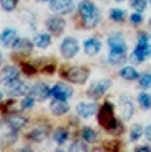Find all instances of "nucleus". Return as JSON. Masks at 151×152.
Segmentation results:
<instances>
[{
    "mask_svg": "<svg viewBox=\"0 0 151 152\" xmlns=\"http://www.w3.org/2000/svg\"><path fill=\"white\" fill-rule=\"evenodd\" d=\"M47 28H48L50 33L60 35L61 31L65 30V20L60 18V17H50V18L47 20Z\"/></svg>",
    "mask_w": 151,
    "mask_h": 152,
    "instance_id": "nucleus-14",
    "label": "nucleus"
},
{
    "mask_svg": "<svg viewBox=\"0 0 151 152\" xmlns=\"http://www.w3.org/2000/svg\"><path fill=\"white\" fill-rule=\"evenodd\" d=\"M143 132H144V131H143V127H141L140 124L133 126L131 131H130V139H131V141H138V139L143 136Z\"/></svg>",
    "mask_w": 151,
    "mask_h": 152,
    "instance_id": "nucleus-28",
    "label": "nucleus"
},
{
    "mask_svg": "<svg viewBox=\"0 0 151 152\" xmlns=\"http://www.w3.org/2000/svg\"><path fill=\"white\" fill-rule=\"evenodd\" d=\"M144 136H146V139H148V141L151 142V124L148 126L146 129H144Z\"/></svg>",
    "mask_w": 151,
    "mask_h": 152,
    "instance_id": "nucleus-37",
    "label": "nucleus"
},
{
    "mask_svg": "<svg viewBox=\"0 0 151 152\" xmlns=\"http://www.w3.org/2000/svg\"><path fill=\"white\" fill-rule=\"evenodd\" d=\"M116 2H121V0H116Z\"/></svg>",
    "mask_w": 151,
    "mask_h": 152,
    "instance_id": "nucleus-43",
    "label": "nucleus"
},
{
    "mask_svg": "<svg viewBox=\"0 0 151 152\" xmlns=\"http://www.w3.org/2000/svg\"><path fill=\"white\" fill-rule=\"evenodd\" d=\"M138 43H148V35L146 33L138 35Z\"/></svg>",
    "mask_w": 151,
    "mask_h": 152,
    "instance_id": "nucleus-36",
    "label": "nucleus"
},
{
    "mask_svg": "<svg viewBox=\"0 0 151 152\" xmlns=\"http://www.w3.org/2000/svg\"><path fill=\"white\" fill-rule=\"evenodd\" d=\"M13 50L19 51V53H30L32 50H33V43L28 38H19L17 43L13 45Z\"/></svg>",
    "mask_w": 151,
    "mask_h": 152,
    "instance_id": "nucleus-20",
    "label": "nucleus"
},
{
    "mask_svg": "<svg viewBox=\"0 0 151 152\" xmlns=\"http://www.w3.org/2000/svg\"><path fill=\"white\" fill-rule=\"evenodd\" d=\"M110 86H111V80H108V78H101V80L95 81V83L90 86L88 94H90L91 98H100L101 94H105V91L108 89Z\"/></svg>",
    "mask_w": 151,
    "mask_h": 152,
    "instance_id": "nucleus-7",
    "label": "nucleus"
},
{
    "mask_svg": "<svg viewBox=\"0 0 151 152\" xmlns=\"http://www.w3.org/2000/svg\"><path fill=\"white\" fill-rule=\"evenodd\" d=\"M70 152H87V145L81 141H75L70 145Z\"/></svg>",
    "mask_w": 151,
    "mask_h": 152,
    "instance_id": "nucleus-32",
    "label": "nucleus"
},
{
    "mask_svg": "<svg viewBox=\"0 0 151 152\" xmlns=\"http://www.w3.org/2000/svg\"><path fill=\"white\" fill-rule=\"evenodd\" d=\"M28 94L37 101H45L48 96H52V88H48L45 83H35L33 86H30Z\"/></svg>",
    "mask_w": 151,
    "mask_h": 152,
    "instance_id": "nucleus-5",
    "label": "nucleus"
},
{
    "mask_svg": "<svg viewBox=\"0 0 151 152\" xmlns=\"http://www.w3.org/2000/svg\"><path fill=\"white\" fill-rule=\"evenodd\" d=\"M68 139V131L65 127H57V129L53 131V141L57 142V144H65Z\"/></svg>",
    "mask_w": 151,
    "mask_h": 152,
    "instance_id": "nucleus-25",
    "label": "nucleus"
},
{
    "mask_svg": "<svg viewBox=\"0 0 151 152\" xmlns=\"http://www.w3.org/2000/svg\"><path fill=\"white\" fill-rule=\"evenodd\" d=\"M110 18L115 20V22H121V20L125 18V12L120 10V8H111L110 10Z\"/></svg>",
    "mask_w": 151,
    "mask_h": 152,
    "instance_id": "nucleus-29",
    "label": "nucleus"
},
{
    "mask_svg": "<svg viewBox=\"0 0 151 152\" xmlns=\"http://www.w3.org/2000/svg\"><path fill=\"white\" fill-rule=\"evenodd\" d=\"M150 28H151V20H150Z\"/></svg>",
    "mask_w": 151,
    "mask_h": 152,
    "instance_id": "nucleus-42",
    "label": "nucleus"
},
{
    "mask_svg": "<svg viewBox=\"0 0 151 152\" xmlns=\"http://www.w3.org/2000/svg\"><path fill=\"white\" fill-rule=\"evenodd\" d=\"M5 84H7V93L10 96H23V94H28V91H30V88L27 86L23 81H20L19 78Z\"/></svg>",
    "mask_w": 151,
    "mask_h": 152,
    "instance_id": "nucleus-8",
    "label": "nucleus"
},
{
    "mask_svg": "<svg viewBox=\"0 0 151 152\" xmlns=\"http://www.w3.org/2000/svg\"><path fill=\"white\" fill-rule=\"evenodd\" d=\"M138 80H140V86L141 88L151 86V73H144V75H141Z\"/></svg>",
    "mask_w": 151,
    "mask_h": 152,
    "instance_id": "nucleus-33",
    "label": "nucleus"
},
{
    "mask_svg": "<svg viewBox=\"0 0 151 152\" xmlns=\"http://www.w3.org/2000/svg\"><path fill=\"white\" fill-rule=\"evenodd\" d=\"M81 139H83L85 142H93L95 139H96V132H95L91 127H83V129H81Z\"/></svg>",
    "mask_w": 151,
    "mask_h": 152,
    "instance_id": "nucleus-26",
    "label": "nucleus"
},
{
    "mask_svg": "<svg viewBox=\"0 0 151 152\" xmlns=\"http://www.w3.org/2000/svg\"><path fill=\"white\" fill-rule=\"evenodd\" d=\"M17 7V0H2V8L5 12H12Z\"/></svg>",
    "mask_w": 151,
    "mask_h": 152,
    "instance_id": "nucleus-34",
    "label": "nucleus"
},
{
    "mask_svg": "<svg viewBox=\"0 0 151 152\" xmlns=\"http://www.w3.org/2000/svg\"><path fill=\"white\" fill-rule=\"evenodd\" d=\"M25 124H27V118H23L20 114H8L7 116V126L12 131H20Z\"/></svg>",
    "mask_w": 151,
    "mask_h": 152,
    "instance_id": "nucleus-15",
    "label": "nucleus"
},
{
    "mask_svg": "<svg viewBox=\"0 0 151 152\" xmlns=\"http://www.w3.org/2000/svg\"><path fill=\"white\" fill-rule=\"evenodd\" d=\"M150 56H151V45H148V43H138L135 51H133V60L136 63H141V61H144Z\"/></svg>",
    "mask_w": 151,
    "mask_h": 152,
    "instance_id": "nucleus-11",
    "label": "nucleus"
},
{
    "mask_svg": "<svg viewBox=\"0 0 151 152\" xmlns=\"http://www.w3.org/2000/svg\"><path fill=\"white\" fill-rule=\"evenodd\" d=\"M17 40H19V35H17L15 30H5L4 33H2V45L7 46V48H13V45L17 43Z\"/></svg>",
    "mask_w": 151,
    "mask_h": 152,
    "instance_id": "nucleus-18",
    "label": "nucleus"
},
{
    "mask_svg": "<svg viewBox=\"0 0 151 152\" xmlns=\"http://www.w3.org/2000/svg\"><path fill=\"white\" fill-rule=\"evenodd\" d=\"M130 20H131V23H133V25H140V23L143 22V17H141V13H140V12H136V13H133V15L130 17Z\"/></svg>",
    "mask_w": 151,
    "mask_h": 152,
    "instance_id": "nucleus-35",
    "label": "nucleus"
},
{
    "mask_svg": "<svg viewBox=\"0 0 151 152\" xmlns=\"http://www.w3.org/2000/svg\"><path fill=\"white\" fill-rule=\"evenodd\" d=\"M55 152H63V151H61V149H57V151H55Z\"/></svg>",
    "mask_w": 151,
    "mask_h": 152,
    "instance_id": "nucleus-41",
    "label": "nucleus"
},
{
    "mask_svg": "<svg viewBox=\"0 0 151 152\" xmlns=\"http://www.w3.org/2000/svg\"><path fill=\"white\" fill-rule=\"evenodd\" d=\"M98 122L105 127L108 132H120L121 131V126L120 122L116 121L115 118V111H113V106L110 103H105L101 107H100V114H98Z\"/></svg>",
    "mask_w": 151,
    "mask_h": 152,
    "instance_id": "nucleus-2",
    "label": "nucleus"
},
{
    "mask_svg": "<svg viewBox=\"0 0 151 152\" xmlns=\"http://www.w3.org/2000/svg\"><path fill=\"white\" fill-rule=\"evenodd\" d=\"M50 109H52V113L55 116H61V114L68 113L70 106H68L67 99H53L52 104H50Z\"/></svg>",
    "mask_w": 151,
    "mask_h": 152,
    "instance_id": "nucleus-17",
    "label": "nucleus"
},
{
    "mask_svg": "<svg viewBox=\"0 0 151 152\" xmlns=\"http://www.w3.org/2000/svg\"><path fill=\"white\" fill-rule=\"evenodd\" d=\"M37 2H50V0H37Z\"/></svg>",
    "mask_w": 151,
    "mask_h": 152,
    "instance_id": "nucleus-40",
    "label": "nucleus"
},
{
    "mask_svg": "<svg viewBox=\"0 0 151 152\" xmlns=\"http://www.w3.org/2000/svg\"><path fill=\"white\" fill-rule=\"evenodd\" d=\"M83 48H85V53L87 55H96L101 50V43L96 38H88L87 42L83 43Z\"/></svg>",
    "mask_w": 151,
    "mask_h": 152,
    "instance_id": "nucleus-19",
    "label": "nucleus"
},
{
    "mask_svg": "<svg viewBox=\"0 0 151 152\" xmlns=\"http://www.w3.org/2000/svg\"><path fill=\"white\" fill-rule=\"evenodd\" d=\"M95 113H96V104L95 103H80L76 106V114L83 119L91 118Z\"/></svg>",
    "mask_w": 151,
    "mask_h": 152,
    "instance_id": "nucleus-16",
    "label": "nucleus"
},
{
    "mask_svg": "<svg viewBox=\"0 0 151 152\" xmlns=\"http://www.w3.org/2000/svg\"><path fill=\"white\" fill-rule=\"evenodd\" d=\"M135 152H151V149H150V147H146V145H143V147H140V149H136Z\"/></svg>",
    "mask_w": 151,
    "mask_h": 152,
    "instance_id": "nucleus-38",
    "label": "nucleus"
},
{
    "mask_svg": "<svg viewBox=\"0 0 151 152\" xmlns=\"http://www.w3.org/2000/svg\"><path fill=\"white\" fill-rule=\"evenodd\" d=\"M63 76L68 81H72L75 84H83L88 80V69L81 68V66H72L63 71Z\"/></svg>",
    "mask_w": 151,
    "mask_h": 152,
    "instance_id": "nucleus-3",
    "label": "nucleus"
},
{
    "mask_svg": "<svg viewBox=\"0 0 151 152\" xmlns=\"http://www.w3.org/2000/svg\"><path fill=\"white\" fill-rule=\"evenodd\" d=\"M73 8H75V4L73 0H50V10L55 12V13H72Z\"/></svg>",
    "mask_w": 151,
    "mask_h": 152,
    "instance_id": "nucleus-6",
    "label": "nucleus"
},
{
    "mask_svg": "<svg viewBox=\"0 0 151 152\" xmlns=\"http://www.w3.org/2000/svg\"><path fill=\"white\" fill-rule=\"evenodd\" d=\"M138 103H140V106L143 107V109H150V106H151L150 94H146V93H140V94H138Z\"/></svg>",
    "mask_w": 151,
    "mask_h": 152,
    "instance_id": "nucleus-27",
    "label": "nucleus"
},
{
    "mask_svg": "<svg viewBox=\"0 0 151 152\" xmlns=\"http://www.w3.org/2000/svg\"><path fill=\"white\" fill-rule=\"evenodd\" d=\"M33 43H35V46L45 50V48H48L50 43H52V37H50L48 33H40V35H37V37H35Z\"/></svg>",
    "mask_w": 151,
    "mask_h": 152,
    "instance_id": "nucleus-23",
    "label": "nucleus"
},
{
    "mask_svg": "<svg viewBox=\"0 0 151 152\" xmlns=\"http://www.w3.org/2000/svg\"><path fill=\"white\" fill-rule=\"evenodd\" d=\"M19 78V68L15 66H7V68L2 69V81L4 83H10V81L17 80Z\"/></svg>",
    "mask_w": 151,
    "mask_h": 152,
    "instance_id": "nucleus-21",
    "label": "nucleus"
},
{
    "mask_svg": "<svg viewBox=\"0 0 151 152\" xmlns=\"http://www.w3.org/2000/svg\"><path fill=\"white\" fill-rule=\"evenodd\" d=\"M19 152H32V151H30V149H27V147H23V149H20Z\"/></svg>",
    "mask_w": 151,
    "mask_h": 152,
    "instance_id": "nucleus-39",
    "label": "nucleus"
},
{
    "mask_svg": "<svg viewBox=\"0 0 151 152\" xmlns=\"http://www.w3.org/2000/svg\"><path fill=\"white\" fill-rule=\"evenodd\" d=\"M35 101H37V99L28 94L27 98H23V101L20 103V107H22V109H32V107L35 106Z\"/></svg>",
    "mask_w": 151,
    "mask_h": 152,
    "instance_id": "nucleus-30",
    "label": "nucleus"
},
{
    "mask_svg": "<svg viewBox=\"0 0 151 152\" xmlns=\"http://www.w3.org/2000/svg\"><path fill=\"white\" fill-rule=\"evenodd\" d=\"M126 53H118V51H110V56L108 61L111 66H116V65H125L126 63Z\"/></svg>",
    "mask_w": 151,
    "mask_h": 152,
    "instance_id": "nucleus-22",
    "label": "nucleus"
},
{
    "mask_svg": "<svg viewBox=\"0 0 151 152\" xmlns=\"http://www.w3.org/2000/svg\"><path fill=\"white\" fill-rule=\"evenodd\" d=\"M80 15H81L85 28H95L100 22V10L90 0H83L80 4Z\"/></svg>",
    "mask_w": 151,
    "mask_h": 152,
    "instance_id": "nucleus-1",
    "label": "nucleus"
},
{
    "mask_svg": "<svg viewBox=\"0 0 151 152\" xmlns=\"http://www.w3.org/2000/svg\"><path fill=\"white\" fill-rule=\"evenodd\" d=\"M110 51H118V53H126V42L121 38L120 33H115L108 38Z\"/></svg>",
    "mask_w": 151,
    "mask_h": 152,
    "instance_id": "nucleus-13",
    "label": "nucleus"
},
{
    "mask_svg": "<svg viewBox=\"0 0 151 152\" xmlns=\"http://www.w3.org/2000/svg\"><path fill=\"white\" fill-rule=\"evenodd\" d=\"M130 4H131V7L135 8L136 12H144V8H146V0H131V2H130Z\"/></svg>",
    "mask_w": 151,
    "mask_h": 152,
    "instance_id": "nucleus-31",
    "label": "nucleus"
},
{
    "mask_svg": "<svg viewBox=\"0 0 151 152\" xmlns=\"http://www.w3.org/2000/svg\"><path fill=\"white\" fill-rule=\"evenodd\" d=\"M48 124L47 122H43V121H40V122H37V124L33 126V129L28 132V137H30L32 141H37V142H40V141H43L47 137V132H48Z\"/></svg>",
    "mask_w": 151,
    "mask_h": 152,
    "instance_id": "nucleus-9",
    "label": "nucleus"
},
{
    "mask_svg": "<svg viewBox=\"0 0 151 152\" xmlns=\"http://www.w3.org/2000/svg\"><path fill=\"white\" fill-rule=\"evenodd\" d=\"M133 113H135V107H133L131 99H130L128 96H121L120 98V114H121V118L125 119V121H128V119H131Z\"/></svg>",
    "mask_w": 151,
    "mask_h": 152,
    "instance_id": "nucleus-12",
    "label": "nucleus"
},
{
    "mask_svg": "<svg viewBox=\"0 0 151 152\" xmlns=\"http://www.w3.org/2000/svg\"><path fill=\"white\" fill-rule=\"evenodd\" d=\"M150 4H151V0H150Z\"/></svg>",
    "mask_w": 151,
    "mask_h": 152,
    "instance_id": "nucleus-44",
    "label": "nucleus"
},
{
    "mask_svg": "<svg viewBox=\"0 0 151 152\" xmlns=\"http://www.w3.org/2000/svg\"><path fill=\"white\" fill-rule=\"evenodd\" d=\"M120 76L123 78V80H138L140 78V75H138V71H136L133 66H125V68L120 69Z\"/></svg>",
    "mask_w": 151,
    "mask_h": 152,
    "instance_id": "nucleus-24",
    "label": "nucleus"
},
{
    "mask_svg": "<svg viewBox=\"0 0 151 152\" xmlns=\"http://www.w3.org/2000/svg\"><path fill=\"white\" fill-rule=\"evenodd\" d=\"M78 50H80V45H78V42H76V38L67 37L63 42H61L60 51H61V55H63V58H67V60H72V58L78 53Z\"/></svg>",
    "mask_w": 151,
    "mask_h": 152,
    "instance_id": "nucleus-4",
    "label": "nucleus"
},
{
    "mask_svg": "<svg viewBox=\"0 0 151 152\" xmlns=\"http://www.w3.org/2000/svg\"><path fill=\"white\" fill-rule=\"evenodd\" d=\"M52 96L55 99H68L73 96V89L65 83H57L52 88Z\"/></svg>",
    "mask_w": 151,
    "mask_h": 152,
    "instance_id": "nucleus-10",
    "label": "nucleus"
}]
</instances>
